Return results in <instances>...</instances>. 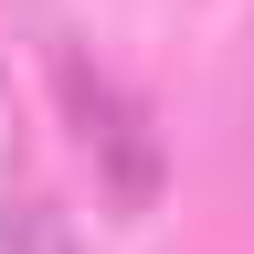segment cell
<instances>
[{
	"label": "cell",
	"mask_w": 254,
	"mask_h": 254,
	"mask_svg": "<svg viewBox=\"0 0 254 254\" xmlns=\"http://www.w3.org/2000/svg\"><path fill=\"white\" fill-rule=\"evenodd\" d=\"M64 117L85 127V148H95V170H106L117 201H148L159 190V138H148V117L127 106L117 85H95L85 64H64Z\"/></svg>",
	"instance_id": "obj_1"
},
{
	"label": "cell",
	"mask_w": 254,
	"mask_h": 254,
	"mask_svg": "<svg viewBox=\"0 0 254 254\" xmlns=\"http://www.w3.org/2000/svg\"><path fill=\"white\" fill-rule=\"evenodd\" d=\"M0 254H53V222H32V201H21V117H11V85H0Z\"/></svg>",
	"instance_id": "obj_2"
}]
</instances>
